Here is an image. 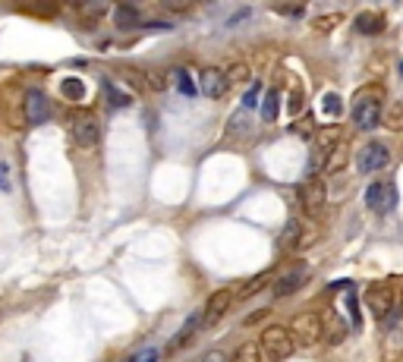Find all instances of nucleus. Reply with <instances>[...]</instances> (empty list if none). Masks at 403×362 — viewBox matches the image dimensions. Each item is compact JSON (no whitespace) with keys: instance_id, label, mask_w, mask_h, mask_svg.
Instances as JSON below:
<instances>
[{"instance_id":"393cba45","label":"nucleus","mask_w":403,"mask_h":362,"mask_svg":"<svg viewBox=\"0 0 403 362\" xmlns=\"http://www.w3.org/2000/svg\"><path fill=\"white\" fill-rule=\"evenodd\" d=\"M268 281H271V274H261V277H255V281L243 284V287H239V299H249V296H255Z\"/></svg>"},{"instance_id":"6e6552de","label":"nucleus","mask_w":403,"mask_h":362,"mask_svg":"<svg viewBox=\"0 0 403 362\" xmlns=\"http://www.w3.org/2000/svg\"><path fill=\"white\" fill-rule=\"evenodd\" d=\"M366 202H369V211H375V215H388V211H394V205H397L394 183H372L366 189Z\"/></svg>"},{"instance_id":"ea45409f","label":"nucleus","mask_w":403,"mask_h":362,"mask_svg":"<svg viewBox=\"0 0 403 362\" xmlns=\"http://www.w3.org/2000/svg\"><path fill=\"white\" fill-rule=\"evenodd\" d=\"M397 306H403V293H400V296H397Z\"/></svg>"},{"instance_id":"79ce46f5","label":"nucleus","mask_w":403,"mask_h":362,"mask_svg":"<svg viewBox=\"0 0 403 362\" xmlns=\"http://www.w3.org/2000/svg\"><path fill=\"white\" fill-rule=\"evenodd\" d=\"M400 73H403V63H400Z\"/></svg>"},{"instance_id":"6ab92c4d","label":"nucleus","mask_w":403,"mask_h":362,"mask_svg":"<svg viewBox=\"0 0 403 362\" xmlns=\"http://www.w3.org/2000/svg\"><path fill=\"white\" fill-rule=\"evenodd\" d=\"M113 23H117L120 29H135V25H139V10L120 3V7L113 10Z\"/></svg>"},{"instance_id":"f03ea898","label":"nucleus","mask_w":403,"mask_h":362,"mask_svg":"<svg viewBox=\"0 0 403 362\" xmlns=\"http://www.w3.org/2000/svg\"><path fill=\"white\" fill-rule=\"evenodd\" d=\"M290 340L293 347H315L321 340V315L318 312H299L290 321Z\"/></svg>"},{"instance_id":"c756f323","label":"nucleus","mask_w":403,"mask_h":362,"mask_svg":"<svg viewBox=\"0 0 403 362\" xmlns=\"http://www.w3.org/2000/svg\"><path fill=\"white\" fill-rule=\"evenodd\" d=\"M259 98H261V85H252V89L243 95V111H252V107H259Z\"/></svg>"},{"instance_id":"cd10ccee","label":"nucleus","mask_w":403,"mask_h":362,"mask_svg":"<svg viewBox=\"0 0 403 362\" xmlns=\"http://www.w3.org/2000/svg\"><path fill=\"white\" fill-rule=\"evenodd\" d=\"M224 76H227V82H246L252 73H249V67H246V63H233V67L227 70Z\"/></svg>"},{"instance_id":"dca6fc26","label":"nucleus","mask_w":403,"mask_h":362,"mask_svg":"<svg viewBox=\"0 0 403 362\" xmlns=\"http://www.w3.org/2000/svg\"><path fill=\"white\" fill-rule=\"evenodd\" d=\"M199 325H202V315H193L186 321V325H183V331L177 334V337L171 340V343H167V353H177V350H183L189 343V340H193V334L199 331Z\"/></svg>"},{"instance_id":"c85d7f7f","label":"nucleus","mask_w":403,"mask_h":362,"mask_svg":"<svg viewBox=\"0 0 403 362\" xmlns=\"http://www.w3.org/2000/svg\"><path fill=\"white\" fill-rule=\"evenodd\" d=\"M340 19H344V16H340V13H331V16H318V19H315V29H318V32H331V29H334L337 23H340Z\"/></svg>"},{"instance_id":"a878e982","label":"nucleus","mask_w":403,"mask_h":362,"mask_svg":"<svg viewBox=\"0 0 403 362\" xmlns=\"http://www.w3.org/2000/svg\"><path fill=\"white\" fill-rule=\"evenodd\" d=\"M142 79H145V89H151V92H164V85H167L161 70H149V73H142Z\"/></svg>"},{"instance_id":"412c9836","label":"nucleus","mask_w":403,"mask_h":362,"mask_svg":"<svg viewBox=\"0 0 403 362\" xmlns=\"http://www.w3.org/2000/svg\"><path fill=\"white\" fill-rule=\"evenodd\" d=\"M105 95H107V104H111V107H127V104H133V98H129L127 92H120L113 82H105Z\"/></svg>"},{"instance_id":"58836bf2","label":"nucleus","mask_w":403,"mask_h":362,"mask_svg":"<svg viewBox=\"0 0 403 362\" xmlns=\"http://www.w3.org/2000/svg\"><path fill=\"white\" fill-rule=\"evenodd\" d=\"M167 7H171V10H177V13H183V10H189L193 3H177V0H173V3H167Z\"/></svg>"},{"instance_id":"0eeeda50","label":"nucleus","mask_w":403,"mask_h":362,"mask_svg":"<svg viewBox=\"0 0 403 362\" xmlns=\"http://www.w3.org/2000/svg\"><path fill=\"white\" fill-rule=\"evenodd\" d=\"M388 164H391L388 145H381V142H369V145L359 148V155H356L359 173H378V170H384Z\"/></svg>"},{"instance_id":"2f4dec72","label":"nucleus","mask_w":403,"mask_h":362,"mask_svg":"<svg viewBox=\"0 0 403 362\" xmlns=\"http://www.w3.org/2000/svg\"><path fill=\"white\" fill-rule=\"evenodd\" d=\"M347 309H350V315H353V328H359V303H356V296H347Z\"/></svg>"},{"instance_id":"423d86ee","label":"nucleus","mask_w":403,"mask_h":362,"mask_svg":"<svg viewBox=\"0 0 403 362\" xmlns=\"http://www.w3.org/2000/svg\"><path fill=\"white\" fill-rule=\"evenodd\" d=\"M299 208H303V215L312 217V221H318L321 211H325V202H328V193H325V183H321L318 177L306 180V183L299 186Z\"/></svg>"},{"instance_id":"a211bd4d","label":"nucleus","mask_w":403,"mask_h":362,"mask_svg":"<svg viewBox=\"0 0 403 362\" xmlns=\"http://www.w3.org/2000/svg\"><path fill=\"white\" fill-rule=\"evenodd\" d=\"M261 120L265 123H271V120H277V111H281V95H277V89L265 92V98H261Z\"/></svg>"},{"instance_id":"f8f14e48","label":"nucleus","mask_w":403,"mask_h":362,"mask_svg":"<svg viewBox=\"0 0 403 362\" xmlns=\"http://www.w3.org/2000/svg\"><path fill=\"white\" fill-rule=\"evenodd\" d=\"M303 284H306V268L296 265V268H290V271H287L284 277L274 284V296H277V299H284V296H293L299 287H303Z\"/></svg>"},{"instance_id":"f257e3e1","label":"nucleus","mask_w":403,"mask_h":362,"mask_svg":"<svg viewBox=\"0 0 403 362\" xmlns=\"http://www.w3.org/2000/svg\"><path fill=\"white\" fill-rule=\"evenodd\" d=\"M381 98H384V89L378 82L372 85H362V89L353 95V123L359 129H375L381 120Z\"/></svg>"},{"instance_id":"e433bc0d","label":"nucleus","mask_w":403,"mask_h":362,"mask_svg":"<svg viewBox=\"0 0 403 362\" xmlns=\"http://www.w3.org/2000/svg\"><path fill=\"white\" fill-rule=\"evenodd\" d=\"M309 126H312L309 120H306V123H296V126H293V133H296V136H309V133H312Z\"/></svg>"},{"instance_id":"4468645a","label":"nucleus","mask_w":403,"mask_h":362,"mask_svg":"<svg viewBox=\"0 0 403 362\" xmlns=\"http://www.w3.org/2000/svg\"><path fill=\"white\" fill-rule=\"evenodd\" d=\"M344 337H347V325L337 315H331L328 312V318H321V340H328V343H340Z\"/></svg>"},{"instance_id":"bb28decb","label":"nucleus","mask_w":403,"mask_h":362,"mask_svg":"<svg viewBox=\"0 0 403 362\" xmlns=\"http://www.w3.org/2000/svg\"><path fill=\"white\" fill-rule=\"evenodd\" d=\"M173 82H177V89L183 92V95H189V98L195 95V85H193V79H189L186 70H173Z\"/></svg>"},{"instance_id":"f704fd0d","label":"nucleus","mask_w":403,"mask_h":362,"mask_svg":"<svg viewBox=\"0 0 403 362\" xmlns=\"http://www.w3.org/2000/svg\"><path fill=\"white\" fill-rule=\"evenodd\" d=\"M202 362H227V356L221 353V350H211V353L205 356V359H202Z\"/></svg>"},{"instance_id":"4be33fe9","label":"nucleus","mask_w":403,"mask_h":362,"mask_svg":"<svg viewBox=\"0 0 403 362\" xmlns=\"http://www.w3.org/2000/svg\"><path fill=\"white\" fill-rule=\"evenodd\" d=\"M384 126H388L391 133H400L403 129V104H391L388 111H384Z\"/></svg>"},{"instance_id":"7ed1b4c3","label":"nucleus","mask_w":403,"mask_h":362,"mask_svg":"<svg viewBox=\"0 0 403 362\" xmlns=\"http://www.w3.org/2000/svg\"><path fill=\"white\" fill-rule=\"evenodd\" d=\"M366 306H369V312H372L378 321H384V318H388L394 309H400V306H397V290H394V284H391V281L369 284V290H366Z\"/></svg>"},{"instance_id":"c9c22d12","label":"nucleus","mask_w":403,"mask_h":362,"mask_svg":"<svg viewBox=\"0 0 403 362\" xmlns=\"http://www.w3.org/2000/svg\"><path fill=\"white\" fill-rule=\"evenodd\" d=\"M133 362H157V350H145V356H135Z\"/></svg>"},{"instance_id":"f3484780","label":"nucleus","mask_w":403,"mask_h":362,"mask_svg":"<svg viewBox=\"0 0 403 362\" xmlns=\"http://www.w3.org/2000/svg\"><path fill=\"white\" fill-rule=\"evenodd\" d=\"M353 25H356L359 35H378V32L384 29V16L381 13H359Z\"/></svg>"},{"instance_id":"1a4fd4ad","label":"nucleus","mask_w":403,"mask_h":362,"mask_svg":"<svg viewBox=\"0 0 403 362\" xmlns=\"http://www.w3.org/2000/svg\"><path fill=\"white\" fill-rule=\"evenodd\" d=\"M199 89L205 98H224L227 89H230V82H227L224 70H217V67H205L199 73Z\"/></svg>"},{"instance_id":"ddd939ff","label":"nucleus","mask_w":403,"mask_h":362,"mask_svg":"<svg viewBox=\"0 0 403 362\" xmlns=\"http://www.w3.org/2000/svg\"><path fill=\"white\" fill-rule=\"evenodd\" d=\"M347 161H350V148L340 142V145H334L328 155H325V167H321V173H325V177H334V173H340V170L347 167Z\"/></svg>"},{"instance_id":"39448f33","label":"nucleus","mask_w":403,"mask_h":362,"mask_svg":"<svg viewBox=\"0 0 403 362\" xmlns=\"http://www.w3.org/2000/svg\"><path fill=\"white\" fill-rule=\"evenodd\" d=\"M69 133H73V142L79 148H91L101 139V126H98V117L91 111H76L69 117Z\"/></svg>"},{"instance_id":"b1692460","label":"nucleus","mask_w":403,"mask_h":362,"mask_svg":"<svg viewBox=\"0 0 403 362\" xmlns=\"http://www.w3.org/2000/svg\"><path fill=\"white\" fill-rule=\"evenodd\" d=\"M233 362H261V350L259 343H243V347L233 353Z\"/></svg>"},{"instance_id":"9d476101","label":"nucleus","mask_w":403,"mask_h":362,"mask_svg":"<svg viewBox=\"0 0 403 362\" xmlns=\"http://www.w3.org/2000/svg\"><path fill=\"white\" fill-rule=\"evenodd\" d=\"M230 306H233V293H230V290H217V293H211V299L205 303V312H202V325H205V328L217 325V321L227 315V309H230Z\"/></svg>"},{"instance_id":"72a5a7b5","label":"nucleus","mask_w":403,"mask_h":362,"mask_svg":"<svg viewBox=\"0 0 403 362\" xmlns=\"http://www.w3.org/2000/svg\"><path fill=\"white\" fill-rule=\"evenodd\" d=\"M265 315H268V312H252V315H246V321H243V325L252 328V325H259V321H261Z\"/></svg>"},{"instance_id":"a19ab883","label":"nucleus","mask_w":403,"mask_h":362,"mask_svg":"<svg viewBox=\"0 0 403 362\" xmlns=\"http://www.w3.org/2000/svg\"><path fill=\"white\" fill-rule=\"evenodd\" d=\"M0 186H3V167H0Z\"/></svg>"},{"instance_id":"473e14b6","label":"nucleus","mask_w":403,"mask_h":362,"mask_svg":"<svg viewBox=\"0 0 403 362\" xmlns=\"http://www.w3.org/2000/svg\"><path fill=\"white\" fill-rule=\"evenodd\" d=\"M290 111L293 114L303 111V92H293V95H290Z\"/></svg>"},{"instance_id":"20e7f679","label":"nucleus","mask_w":403,"mask_h":362,"mask_svg":"<svg viewBox=\"0 0 403 362\" xmlns=\"http://www.w3.org/2000/svg\"><path fill=\"white\" fill-rule=\"evenodd\" d=\"M259 350L261 353H268L274 362H284V359H290L293 356V340H290V331L287 328H281V325H271V328H265L261 331V343H259Z\"/></svg>"},{"instance_id":"7c9ffc66","label":"nucleus","mask_w":403,"mask_h":362,"mask_svg":"<svg viewBox=\"0 0 403 362\" xmlns=\"http://www.w3.org/2000/svg\"><path fill=\"white\" fill-rule=\"evenodd\" d=\"M321 107H325V114H331V117H337V114H340V98H337V95H325V101H321Z\"/></svg>"},{"instance_id":"aec40b11","label":"nucleus","mask_w":403,"mask_h":362,"mask_svg":"<svg viewBox=\"0 0 403 362\" xmlns=\"http://www.w3.org/2000/svg\"><path fill=\"white\" fill-rule=\"evenodd\" d=\"M60 95L67 98V101H83V98H85L83 79H76V76H67V79L60 82Z\"/></svg>"},{"instance_id":"4c0bfd02","label":"nucleus","mask_w":403,"mask_h":362,"mask_svg":"<svg viewBox=\"0 0 403 362\" xmlns=\"http://www.w3.org/2000/svg\"><path fill=\"white\" fill-rule=\"evenodd\" d=\"M284 16H303V7H281Z\"/></svg>"},{"instance_id":"5701e85b","label":"nucleus","mask_w":403,"mask_h":362,"mask_svg":"<svg viewBox=\"0 0 403 362\" xmlns=\"http://www.w3.org/2000/svg\"><path fill=\"white\" fill-rule=\"evenodd\" d=\"M299 233H303L299 221H290V224H287V227H284V237H281V249H296Z\"/></svg>"},{"instance_id":"2eb2a0df","label":"nucleus","mask_w":403,"mask_h":362,"mask_svg":"<svg viewBox=\"0 0 403 362\" xmlns=\"http://www.w3.org/2000/svg\"><path fill=\"white\" fill-rule=\"evenodd\" d=\"M334 145H340V126H321L315 133V151L328 155Z\"/></svg>"},{"instance_id":"9b49d317","label":"nucleus","mask_w":403,"mask_h":362,"mask_svg":"<svg viewBox=\"0 0 403 362\" xmlns=\"http://www.w3.org/2000/svg\"><path fill=\"white\" fill-rule=\"evenodd\" d=\"M51 117V101H47L45 92H25V120H29L32 126H41L45 120Z\"/></svg>"}]
</instances>
